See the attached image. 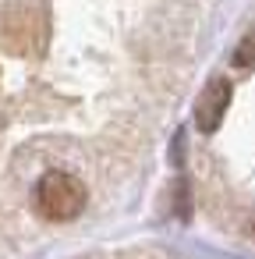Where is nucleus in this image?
<instances>
[{
    "instance_id": "2",
    "label": "nucleus",
    "mask_w": 255,
    "mask_h": 259,
    "mask_svg": "<svg viewBox=\"0 0 255 259\" xmlns=\"http://www.w3.org/2000/svg\"><path fill=\"white\" fill-rule=\"evenodd\" d=\"M230 96H234V89H230V82L227 78H209L206 82V89L198 93V100H195V128L202 132V135H213L220 124H223V114H227V107H230Z\"/></svg>"
},
{
    "instance_id": "1",
    "label": "nucleus",
    "mask_w": 255,
    "mask_h": 259,
    "mask_svg": "<svg viewBox=\"0 0 255 259\" xmlns=\"http://www.w3.org/2000/svg\"><path fill=\"white\" fill-rule=\"evenodd\" d=\"M32 202H36V213L43 220H54V224L75 220L85 206V185L68 170H50V174L39 178V185L32 192Z\"/></svg>"
},
{
    "instance_id": "3",
    "label": "nucleus",
    "mask_w": 255,
    "mask_h": 259,
    "mask_svg": "<svg viewBox=\"0 0 255 259\" xmlns=\"http://www.w3.org/2000/svg\"><path fill=\"white\" fill-rule=\"evenodd\" d=\"M230 61H234V68H244V71L255 68V29H248L241 36V43L234 47V57Z\"/></svg>"
}]
</instances>
